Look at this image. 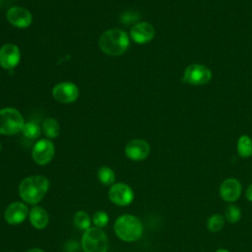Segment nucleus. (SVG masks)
<instances>
[{
    "label": "nucleus",
    "instance_id": "nucleus-28",
    "mask_svg": "<svg viewBox=\"0 0 252 252\" xmlns=\"http://www.w3.org/2000/svg\"><path fill=\"white\" fill-rule=\"evenodd\" d=\"M27 252H44V251L41 250V249H39V248H32V249H30V250L27 251Z\"/></svg>",
    "mask_w": 252,
    "mask_h": 252
},
{
    "label": "nucleus",
    "instance_id": "nucleus-29",
    "mask_svg": "<svg viewBox=\"0 0 252 252\" xmlns=\"http://www.w3.org/2000/svg\"><path fill=\"white\" fill-rule=\"evenodd\" d=\"M216 252H229V251H227V250H225V249H219V250H217Z\"/></svg>",
    "mask_w": 252,
    "mask_h": 252
},
{
    "label": "nucleus",
    "instance_id": "nucleus-17",
    "mask_svg": "<svg viewBox=\"0 0 252 252\" xmlns=\"http://www.w3.org/2000/svg\"><path fill=\"white\" fill-rule=\"evenodd\" d=\"M41 131L49 139H55L60 133V126L58 121L53 117H47L43 120Z\"/></svg>",
    "mask_w": 252,
    "mask_h": 252
},
{
    "label": "nucleus",
    "instance_id": "nucleus-24",
    "mask_svg": "<svg viewBox=\"0 0 252 252\" xmlns=\"http://www.w3.org/2000/svg\"><path fill=\"white\" fill-rule=\"evenodd\" d=\"M93 222L94 223L95 227L102 228L108 222V215L104 211H97L93 217Z\"/></svg>",
    "mask_w": 252,
    "mask_h": 252
},
{
    "label": "nucleus",
    "instance_id": "nucleus-13",
    "mask_svg": "<svg viewBox=\"0 0 252 252\" xmlns=\"http://www.w3.org/2000/svg\"><path fill=\"white\" fill-rule=\"evenodd\" d=\"M150 145L142 139H134L127 143L125 146V155L128 158L139 161L148 158L150 155Z\"/></svg>",
    "mask_w": 252,
    "mask_h": 252
},
{
    "label": "nucleus",
    "instance_id": "nucleus-27",
    "mask_svg": "<svg viewBox=\"0 0 252 252\" xmlns=\"http://www.w3.org/2000/svg\"><path fill=\"white\" fill-rule=\"evenodd\" d=\"M246 198L252 202V184L249 185L246 190Z\"/></svg>",
    "mask_w": 252,
    "mask_h": 252
},
{
    "label": "nucleus",
    "instance_id": "nucleus-8",
    "mask_svg": "<svg viewBox=\"0 0 252 252\" xmlns=\"http://www.w3.org/2000/svg\"><path fill=\"white\" fill-rule=\"evenodd\" d=\"M52 96L61 103H72L79 96V89L72 82H61L53 87Z\"/></svg>",
    "mask_w": 252,
    "mask_h": 252
},
{
    "label": "nucleus",
    "instance_id": "nucleus-16",
    "mask_svg": "<svg viewBox=\"0 0 252 252\" xmlns=\"http://www.w3.org/2000/svg\"><path fill=\"white\" fill-rule=\"evenodd\" d=\"M29 219L33 227L37 229H42L48 224L49 215L42 207L35 206L30 211Z\"/></svg>",
    "mask_w": 252,
    "mask_h": 252
},
{
    "label": "nucleus",
    "instance_id": "nucleus-14",
    "mask_svg": "<svg viewBox=\"0 0 252 252\" xmlns=\"http://www.w3.org/2000/svg\"><path fill=\"white\" fill-rule=\"evenodd\" d=\"M28 206L22 202H14L10 204L4 214L5 220L10 224L22 223L29 216Z\"/></svg>",
    "mask_w": 252,
    "mask_h": 252
},
{
    "label": "nucleus",
    "instance_id": "nucleus-12",
    "mask_svg": "<svg viewBox=\"0 0 252 252\" xmlns=\"http://www.w3.org/2000/svg\"><path fill=\"white\" fill-rule=\"evenodd\" d=\"M155 34L154 26L148 22H138L130 30V38L138 44L150 42L155 37Z\"/></svg>",
    "mask_w": 252,
    "mask_h": 252
},
{
    "label": "nucleus",
    "instance_id": "nucleus-2",
    "mask_svg": "<svg viewBox=\"0 0 252 252\" xmlns=\"http://www.w3.org/2000/svg\"><path fill=\"white\" fill-rule=\"evenodd\" d=\"M49 181L42 175H32L24 178L19 185L20 197L28 204L35 205L45 196Z\"/></svg>",
    "mask_w": 252,
    "mask_h": 252
},
{
    "label": "nucleus",
    "instance_id": "nucleus-19",
    "mask_svg": "<svg viewBox=\"0 0 252 252\" xmlns=\"http://www.w3.org/2000/svg\"><path fill=\"white\" fill-rule=\"evenodd\" d=\"M22 133L26 138L30 140H34L40 136L41 128L36 122L29 121V122H25L22 128Z\"/></svg>",
    "mask_w": 252,
    "mask_h": 252
},
{
    "label": "nucleus",
    "instance_id": "nucleus-11",
    "mask_svg": "<svg viewBox=\"0 0 252 252\" xmlns=\"http://www.w3.org/2000/svg\"><path fill=\"white\" fill-rule=\"evenodd\" d=\"M21 60V51L18 45L6 43L0 48V66L4 69L11 70L18 66Z\"/></svg>",
    "mask_w": 252,
    "mask_h": 252
},
{
    "label": "nucleus",
    "instance_id": "nucleus-3",
    "mask_svg": "<svg viewBox=\"0 0 252 252\" xmlns=\"http://www.w3.org/2000/svg\"><path fill=\"white\" fill-rule=\"evenodd\" d=\"M114 232L123 241H136L143 234V224L135 216L122 215L114 222Z\"/></svg>",
    "mask_w": 252,
    "mask_h": 252
},
{
    "label": "nucleus",
    "instance_id": "nucleus-31",
    "mask_svg": "<svg viewBox=\"0 0 252 252\" xmlns=\"http://www.w3.org/2000/svg\"><path fill=\"white\" fill-rule=\"evenodd\" d=\"M0 5H1V0H0Z\"/></svg>",
    "mask_w": 252,
    "mask_h": 252
},
{
    "label": "nucleus",
    "instance_id": "nucleus-7",
    "mask_svg": "<svg viewBox=\"0 0 252 252\" xmlns=\"http://www.w3.org/2000/svg\"><path fill=\"white\" fill-rule=\"evenodd\" d=\"M55 154L54 144L49 139H40L32 147V157L35 163L44 165L50 162Z\"/></svg>",
    "mask_w": 252,
    "mask_h": 252
},
{
    "label": "nucleus",
    "instance_id": "nucleus-15",
    "mask_svg": "<svg viewBox=\"0 0 252 252\" xmlns=\"http://www.w3.org/2000/svg\"><path fill=\"white\" fill-rule=\"evenodd\" d=\"M220 197L227 202H233L237 200L241 194V184L235 178L225 179L220 187Z\"/></svg>",
    "mask_w": 252,
    "mask_h": 252
},
{
    "label": "nucleus",
    "instance_id": "nucleus-6",
    "mask_svg": "<svg viewBox=\"0 0 252 252\" xmlns=\"http://www.w3.org/2000/svg\"><path fill=\"white\" fill-rule=\"evenodd\" d=\"M212 77V71L207 66L202 64H191L185 68L182 81L192 86H203L208 84Z\"/></svg>",
    "mask_w": 252,
    "mask_h": 252
},
{
    "label": "nucleus",
    "instance_id": "nucleus-22",
    "mask_svg": "<svg viewBox=\"0 0 252 252\" xmlns=\"http://www.w3.org/2000/svg\"><path fill=\"white\" fill-rule=\"evenodd\" d=\"M223 224H224V219L222 216L219 214L213 215L208 220V228L210 231H213V232L220 231L223 227Z\"/></svg>",
    "mask_w": 252,
    "mask_h": 252
},
{
    "label": "nucleus",
    "instance_id": "nucleus-18",
    "mask_svg": "<svg viewBox=\"0 0 252 252\" xmlns=\"http://www.w3.org/2000/svg\"><path fill=\"white\" fill-rule=\"evenodd\" d=\"M237 153L242 158L252 156V139L247 135H242L237 140Z\"/></svg>",
    "mask_w": 252,
    "mask_h": 252
},
{
    "label": "nucleus",
    "instance_id": "nucleus-30",
    "mask_svg": "<svg viewBox=\"0 0 252 252\" xmlns=\"http://www.w3.org/2000/svg\"><path fill=\"white\" fill-rule=\"evenodd\" d=\"M1 150H2V145H1V143H0V152H1Z\"/></svg>",
    "mask_w": 252,
    "mask_h": 252
},
{
    "label": "nucleus",
    "instance_id": "nucleus-1",
    "mask_svg": "<svg viewBox=\"0 0 252 252\" xmlns=\"http://www.w3.org/2000/svg\"><path fill=\"white\" fill-rule=\"evenodd\" d=\"M129 44V35L121 29L106 30L98 38V46L100 50L110 56L123 54L128 49Z\"/></svg>",
    "mask_w": 252,
    "mask_h": 252
},
{
    "label": "nucleus",
    "instance_id": "nucleus-20",
    "mask_svg": "<svg viewBox=\"0 0 252 252\" xmlns=\"http://www.w3.org/2000/svg\"><path fill=\"white\" fill-rule=\"evenodd\" d=\"M97 178L103 185H113L115 181V173L108 166H101L97 171Z\"/></svg>",
    "mask_w": 252,
    "mask_h": 252
},
{
    "label": "nucleus",
    "instance_id": "nucleus-5",
    "mask_svg": "<svg viewBox=\"0 0 252 252\" xmlns=\"http://www.w3.org/2000/svg\"><path fill=\"white\" fill-rule=\"evenodd\" d=\"M82 247L85 252H106L108 239L106 234L98 227H90L84 231Z\"/></svg>",
    "mask_w": 252,
    "mask_h": 252
},
{
    "label": "nucleus",
    "instance_id": "nucleus-9",
    "mask_svg": "<svg viewBox=\"0 0 252 252\" xmlns=\"http://www.w3.org/2000/svg\"><path fill=\"white\" fill-rule=\"evenodd\" d=\"M110 201L117 206H128L134 199L132 188L125 183H114L108 191Z\"/></svg>",
    "mask_w": 252,
    "mask_h": 252
},
{
    "label": "nucleus",
    "instance_id": "nucleus-4",
    "mask_svg": "<svg viewBox=\"0 0 252 252\" xmlns=\"http://www.w3.org/2000/svg\"><path fill=\"white\" fill-rule=\"evenodd\" d=\"M25 124L21 112L13 107L0 109V135H15L22 132Z\"/></svg>",
    "mask_w": 252,
    "mask_h": 252
},
{
    "label": "nucleus",
    "instance_id": "nucleus-25",
    "mask_svg": "<svg viewBox=\"0 0 252 252\" xmlns=\"http://www.w3.org/2000/svg\"><path fill=\"white\" fill-rule=\"evenodd\" d=\"M140 18V15L134 11H125L120 16V22L124 25H130L136 23Z\"/></svg>",
    "mask_w": 252,
    "mask_h": 252
},
{
    "label": "nucleus",
    "instance_id": "nucleus-26",
    "mask_svg": "<svg viewBox=\"0 0 252 252\" xmlns=\"http://www.w3.org/2000/svg\"><path fill=\"white\" fill-rule=\"evenodd\" d=\"M67 250L68 252H78L79 251V244L77 241H70L67 243Z\"/></svg>",
    "mask_w": 252,
    "mask_h": 252
},
{
    "label": "nucleus",
    "instance_id": "nucleus-23",
    "mask_svg": "<svg viewBox=\"0 0 252 252\" xmlns=\"http://www.w3.org/2000/svg\"><path fill=\"white\" fill-rule=\"evenodd\" d=\"M241 218V212L238 207L235 205H228L225 209V219L231 222L235 223L237 222Z\"/></svg>",
    "mask_w": 252,
    "mask_h": 252
},
{
    "label": "nucleus",
    "instance_id": "nucleus-21",
    "mask_svg": "<svg viewBox=\"0 0 252 252\" xmlns=\"http://www.w3.org/2000/svg\"><path fill=\"white\" fill-rule=\"evenodd\" d=\"M74 224L85 231L91 227V219L86 212L78 211L74 216Z\"/></svg>",
    "mask_w": 252,
    "mask_h": 252
},
{
    "label": "nucleus",
    "instance_id": "nucleus-10",
    "mask_svg": "<svg viewBox=\"0 0 252 252\" xmlns=\"http://www.w3.org/2000/svg\"><path fill=\"white\" fill-rule=\"evenodd\" d=\"M6 18L12 26L18 29H26L32 22V15L30 10L20 6L11 7L6 13Z\"/></svg>",
    "mask_w": 252,
    "mask_h": 252
}]
</instances>
